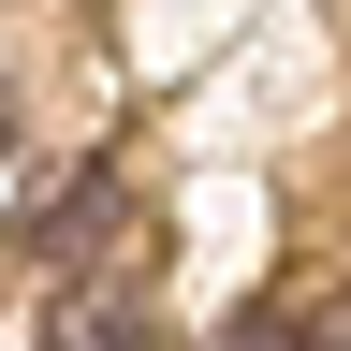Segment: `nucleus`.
<instances>
[{
  "mask_svg": "<svg viewBox=\"0 0 351 351\" xmlns=\"http://www.w3.org/2000/svg\"><path fill=\"white\" fill-rule=\"evenodd\" d=\"M147 307H161V249H147V234L73 249V278H59V351H147Z\"/></svg>",
  "mask_w": 351,
  "mask_h": 351,
  "instance_id": "obj_1",
  "label": "nucleus"
},
{
  "mask_svg": "<svg viewBox=\"0 0 351 351\" xmlns=\"http://www.w3.org/2000/svg\"><path fill=\"white\" fill-rule=\"evenodd\" d=\"M219 351H307V307L263 293V307H234V322H219Z\"/></svg>",
  "mask_w": 351,
  "mask_h": 351,
  "instance_id": "obj_2",
  "label": "nucleus"
}]
</instances>
